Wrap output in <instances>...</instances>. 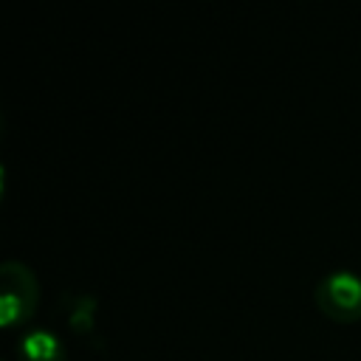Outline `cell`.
I'll return each instance as SVG.
<instances>
[{"mask_svg":"<svg viewBox=\"0 0 361 361\" xmlns=\"http://www.w3.org/2000/svg\"><path fill=\"white\" fill-rule=\"evenodd\" d=\"M65 305H68V327L76 333V336H90L96 330V299L87 296V293H73V296H65Z\"/></svg>","mask_w":361,"mask_h":361,"instance_id":"4","label":"cell"},{"mask_svg":"<svg viewBox=\"0 0 361 361\" xmlns=\"http://www.w3.org/2000/svg\"><path fill=\"white\" fill-rule=\"evenodd\" d=\"M17 358L20 361H65L68 350L62 344V338L54 330H31L20 338L17 344Z\"/></svg>","mask_w":361,"mask_h":361,"instance_id":"3","label":"cell"},{"mask_svg":"<svg viewBox=\"0 0 361 361\" xmlns=\"http://www.w3.org/2000/svg\"><path fill=\"white\" fill-rule=\"evenodd\" d=\"M39 305V279L23 259L0 265V324L17 327L34 316Z\"/></svg>","mask_w":361,"mask_h":361,"instance_id":"1","label":"cell"},{"mask_svg":"<svg viewBox=\"0 0 361 361\" xmlns=\"http://www.w3.org/2000/svg\"><path fill=\"white\" fill-rule=\"evenodd\" d=\"M313 305L322 316L338 324L361 319V276L353 271H330L313 288Z\"/></svg>","mask_w":361,"mask_h":361,"instance_id":"2","label":"cell"}]
</instances>
